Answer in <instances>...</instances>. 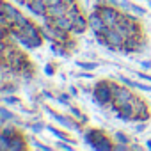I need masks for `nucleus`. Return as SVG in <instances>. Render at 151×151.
<instances>
[{
	"mask_svg": "<svg viewBox=\"0 0 151 151\" xmlns=\"http://www.w3.org/2000/svg\"><path fill=\"white\" fill-rule=\"evenodd\" d=\"M101 135H105V132H103L101 128H87V130L84 132V142H86L87 146H93Z\"/></svg>",
	"mask_w": 151,
	"mask_h": 151,
	"instance_id": "obj_17",
	"label": "nucleus"
},
{
	"mask_svg": "<svg viewBox=\"0 0 151 151\" xmlns=\"http://www.w3.org/2000/svg\"><path fill=\"white\" fill-rule=\"evenodd\" d=\"M46 130H48V132H50L52 135H55L57 139H62V140H68V142H73V144H75V140H73V139H71V137H69V135H68L66 132H62V130L55 128L53 124H46Z\"/></svg>",
	"mask_w": 151,
	"mask_h": 151,
	"instance_id": "obj_20",
	"label": "nucleus"
},
{
	"mask_svg": "<svg viewBox=\"0 0 151 151\" xmlns=\"http://www.w3.org/2000/svg\"><path fill=\"white\" fill-rule=\"evenodd\" d=\"M119 87V84H116L110 78H103L98 80L93 87V100L96 105L100 107H110L114 103V91Z\"/></svg>",
	"mask_w": 151,
	"mask_h": 151,
	"instance_id": "obj_1",
	"label": "nucleus"
},
{
	"mask_svg": "<svg viewBox=\"0 0 151 151\" xmlns=\"http://www.w3.org/2000/svg\"><path fill=\"white\" fill-rule=\"evenodd\" d=\"M116 29L124 36V37H132V36H142V29L139 23V16L128 11H123V16L119 20V23L116 25Z\"/></svg>",
	"mask_w": 151,
	"mask_h": 151,
	"instance_id": "obj_2",
	"label": "nucleus"
},
{
	"mask_svg": "<svg viewBox=\"0 0 151 151\" xmlns=\"http://www.w3.org/2000/svg\"><path fill=\"white\" fill-rule=\"evenodd\" d=\"M107 4H110V6H116V7H121V0H105Z\"/></svg>",
	"mask_w": 151,
	"mask_h": 151,
	"instance_id": "obj_39",
	"label": "nucleus"
},
{
	"mask_svg": "<svg viewBox=\"0 0 151 151\" xmlns=\"http://www.w3.org/2000/svg\"><path fill=\"white\" fill-rule=\"evenodd\" d=\"M77 77H80V78H93V73H77Z\"/></svg>",
	"mask_w": 151,
	"mask_h": 151,
	"instance_id": "obj_40",
	"label": "nucleus"
},
{
	"mask_svg": "<svg viewBox=\"0 0 151 151\" xmlns=\"http://www.w3.org/2000/svg\"><path fill=\"white\" fill-rule=\"evenodd\" d=\"M55 69H57V68H55V64L48 62V64L45 66V69H43V71H45V75H48V77H52V75L55 73Z\"/></svg>",
	"mask_w": 151,
	"mask_h": 151,
	"instance_id": "obj_34",
	"label": "nucleus"
},
{
	"mask_svg": "<svg viewBox=\"0 0 151 151\" xmlns=\"http://www.w3.org/2000/svg\"><path fill=\"white\" fill-rule=\"evenodd\" d=\"M9 142H11V137H7L6 133H0V149L9 151Z\"/></svg>",
	"mask_w": 151,
	"mask_h": 151,
	"instance_id": "obj_28",
	"label": "nucleus"
},
{
	"mask_svg": "<svg viewBox=\"0 0 151 151\" xmlns=\"http://www.w3.org/2000/svg\"><path fill=\"white\" fill-rule=\"evenodd\" d=\"M132 107H133V123H140V121H147L151 117V109L146 103L144 98L135 96L132 100Z\"/></svg>",
	"mask_w": 151,
	"mask_h": 151,
	"instance_id": "obj_6",
	"label": "nucleus"
},
{
	"mask_svg": "<svg viewBox=\"0 0 151 151\" xmlns=\"http://www.w3.org/2000/svg\"><path fill=\"white\" fill-rule=\"evenodd\" d=\"M27 126H29V130H30V132H34V133H39V132H43V130L46 128V124H45V123H41V121H37V123H29Z\"/></svg>",
	"mask_w": 151,
	"mask_h": 151,
	"instance_id": "obj_27",
	"label": "nucleus"
},
{
	"mask_svg": "<svg viewBox=\"0 0 151 151\" xmlns=\"http://www.w3.org/2000/svg\"><path fill=\"white\" fill-rule=\"evenodd\" d=\"M2 103L4 105H14V107H22V100L16 96V94H4L2 96Z\"/></svg>",
	"mask_w": 151,
	"mask_h": 151,
	"instance_id": "obj_22",
	"label": "nucleus"
},
{
	"mask_svg": "<svg viewBox=\"0 0 151 151\" xmlns=\"http://www.w3.org/2000/svg\"><path fill=\"white\" fill-rule=\"evenodd\" d=\"M66 142H68V140L59 139L55 146H57V147H60V149H66V151H73V142H71V144H66Z\"/></svg>",
	"mask_w": 151,
	"mask_h": 151,
	"instance_id": "obj_31",
	"label": "nucleus"
},
{
	"mask_svg": "<svg viewBox=\"0 0 151 151\" xmlns=\"http://www.w3.org/2000/svg\"><path fill=\"white\" fill-rule=\"evenodd\" d=\"M2 62H6V64H7L14 73H18V75H20V71H22L27 64H30L29 57H27L23 52H20L18 48H14V50H13L6 59H2Z\"/></svg>",
	"mask_w": 151,
	"mask_h": 151,
	"instance_id": "obj_5",
	"label": "nucleus"
},
{
	"mask_svg": "<svg viewBox=\"0 0 151 151\" xmlns=\"http://www.w3.org/2000/svg\"><path fill=\"white\" fill-rule=\"evenodd\" d=\"M25 9H27L32 16L43 18V16L48 14V2H46V0H27Z\"/></svg>",
	"mask_w": 151,
	"mask_h": 151,
	"instance_id": "obj_11",
	"label": "nucleus"
},
{
	"mask_svg": "<svg viewBox=\"0 0 151 151\" xmlns=\"http://www.w3.org/2000/svg\"><path fill=\"white\" fill-rule=\"evenodd\" d=\"M121 7H123L124 11H128V13L137 14V16H144V14L147 13L142 6H137V4H133V2H128V0H121Z\"/></svg>",
	"mask_w": 151,
	"mask_h": 151,
	"instance_id": "obj_18",
	"label": "nucleus"
},
{
	"mask_svg": "<svg viewBox=\"0 0 151 151\" xmlns=\"http://www.w3.org/2000/svg\"><path fill=\"white\" fill-rule=\"evenodd\" d=\"M144 130H146V121H140V123L135 124V132H137V133H140V132H144Z\"/></svg>",
	"mask_w": 151,
	"mask_h": 151,
	"instance_id": "obj_36",
	"label": "nucleus"
},
{
	"mask_svg": "<svg viewBox=\"0 0 151 151\" xmlns=\"http://www.w3.org/2000/svg\"><path fill=\"white\" fill-rule=\"evenodd\" d=\"M18 89H20L18 84H14V82H7V80H6V82L2 84V89H0V93H2V96H4V94H16Z\"/></svg>",
	"mask_w": 151,
	"mask_h": 151,
	"instance_id": "obj_21",
	"label": "nucleus"
},
{
	"mask_svg": "<svg viewBox=\"0 0 151 151\" xmlns=\"http://www.w3.org/2000/svg\"><path fill=\"white\" fill-rule=\"evenodd\" d=\"M68 14V6L62 2V4H55V6H48V16L50 18H60Z\"/></svg>",
	"mask_w": 151,
	"mask_h": 151,
	"instance_id": "obj_19",
	"label": "nucleus"
},
{
	"mask_svg": "<svg viewBox=\"0 0 151 151\" xmlns=\"http://www.w3.org/2000/svg\"><path fill=\"white\" fill-rule=\"evenodd\" d=\"M114 151H130V144H124V142H116V144H114Z\"/></svg>",
	"mask_w": 151,
	"mask_h": 151,
	"instance_id": "obj_33",
	"label": "nucleus"
},
{
	"mask_svg": "<svg viewBox=\"0 0 151 151\" xmlns=\"http://www.w3.org/2000/svg\"><path fill=\"white\" fill-rule=\"evenodd\" d=\"M0 14H4L11 23L22 14V11L18 9V7H14V4H11V2H7V0H4V2H2V13H0Z\"/></svg>",
	"mask_w": 151,
	"mask_h": 151,
	"instance_id": "obj_15",
	"label": "nucleus"
},
{
	"mask_svg": "<svg viewBox=\"0 0 151 151\" xmlns=\"http://www.w3.org/2000/svg\"><path fill=\"white\" fill-rule=\"evenodd\" d=\"M14 2L20 4V6H25V4H27V0H14Z\"/></svg>",
	"mask_w": 151,
	"mask_h": 151,
	"instance_id": "obj_45",
	"label": "nucleus"
},
{
	"mask_svg": "<svg viewBox=\"0 0 151 151\" xmlns=\"http://www.w3.org/2000/svg\"><path fill=\"white\" fill-rule=\"evenodd\" d=\"M103 36H105V39H107V46H105V48H109V50H112V52L121 50V46H123V43H124V39H126L116 27H109V29L103 32Z\"/></svg>",
	"mask_w": 151,
	"mask_h": 151,
	"instance_id": "obj_8",
	"label": "nucleus"
},
{
	"mask_svg": "<svg viewBox=\"0 0 151 151\" xmlns=\"http://www.w3.org/2000/svg\"><path fill=\"white\" fill-rule=\"evenodd\" d=\"M146 50V39L142 36H132V37H126L121 50L123 53H140Z\"/></svg>",
	"mask_w": 151,
	"mask_h": 151,
	"instance_id": "obj_9",
	"label": "nucleus"
},
{
	"mask_svg": "<svg viewBox=\"0 0 151 151\" xmlns=\"http://www.w3.org/2000/svg\"><path fill=\"white\" fill-rule=\"evenodd\" d=\"M112 139H114L116 142H124V144H130V142H132V139H130V135H128V133H124V132H121V130H117V132H114V135H112Z\"/></svg>",
	"mask_w": 151,
	"mask_h": 151,
	"instance_id": "obj_26",
	"label": "nucleus"
},
{
	"mask_svg": "<svg viewBox=\"0 0 151 151\" xmlns=\"http://www.w3.org/2000/svg\"><path fill=\"white\" fill-rule=\"evenodd\" d=\"M29 147V142H27V137L20 132L16 133L14 137H11V142H9V151H25Z\"/></svg>",
	"mask_w": 151,
	"mask_h": 151,
	"instance_id": "obj_13",
	"label": "nucleus"
},
{
	"mask_svg": "<svg viewBox=\"0 0 151 151\" xmlns=\"http://www.w3.org/2000/svg\"><path fill=\"white\" fill-rule=\"evenodd\" d=\"M43 110H45V112H48V114L52 116V119H53V121H57L59 124H62V126H66V128H71V130H75V132H82V124H84V123H80L78 119H75L71 114H69V116H64V114L53 112V110H52V109H48L46 105H43Z\"/></svg>",
	"mask_w": 151,
	"mask_h": 151,
	"instance_id": "obj_4",
	"label": "nucleus"
},
{
	"mask_svg": "<svg viewBox=\"0 0 151 151\" xmlns=\"http://www.w3.org/2000/svg\"><path fill=\"white\" fill-rule=\"evenodd\" d=\"M80 14H82V9H80L78 2H75V4L68 6V16H69L71 20H75V18H77V16H80Z\"/></svg>",
	"mask_w": 151,
	"mask_h": 151,
	"instance_id": "obj_25",
	"label": "nucleus"
},
{
	"mask_svg": "<svg viewBox=\"0 0 151 151\" xmlns=\"http://www.w3.org/2000/svg\"><path fill=\"white\" fill-rule=\"evenodd\" d=\"M48 2V6H55V4H62L64 0H46Z\"/></svg>",
	"mask_w": 151,
	"mask_h": 151,
	"instance_id": "obj_43",
	"label": "nucleus"
},
{
	"mask_svg": "<svg viewBox=\"0 0 151 151\" xmlns=\"http://www.w3.org/2000/svg\"><path fill=\"white\" fill-rule=\"evenodd\" d=\"M77 66L82 68V69H86V71H93V69L98 68V62H84V60H78Z\"/></svg>",
	"mask_w": 151,
	"mask_h": 151,
	"instance_id": "obj_29",
	"label": "nucleus"
},
{
	"mask_svg": "<svg viewBox=\"0 0 151 151\" xmlns=\"http://www.w3.org/2000/svg\"><path fill=\"white\" fill-rule=\"evenodd\" d=\"M146 147H147V149H151V139H147V140H146Z\"/></svg>",
	"mask_w": 151,
	"mask_h": 151,
	"instance_id": "obj_46",
	"label": "nucleus"
},
{
	"mask_svg": "<svg viewBox=\"0 0 151 151\" xmlns=\"http://www.w3.org/2000/svg\"><path fill=\"white\" fill-rule=\"evenodd\" d=\"M62 45H64L68 50H75V48H77V41H75V39H71V37H69L68 41H64Z\"/></svg>",
	"mask_w": 151,
	"mask_h": 151,
	"instance_id": "obj_35",
	"label": "nucleus"
},
{
	"mask_svg": "<svg viewBox=\"0 0 151 151\" xmlns=\"http://www.w3.org/2000/svg\"><path fill=\"white\" fill-rule=\"evenodd\" d=\"M75 2H78V0H64L66 6H71V4H75Z\"/></svg>",
	"mask_w": 151,
	"mask_h": 151,
	"instance_id": "obj_44",
	"label": "nucleus"
},
{
	"mask_svg": "<svg viewBox=\"0 0 151 151\" xmlns=\"http://www.w3.org/2000/svg\"><path fill=\"white\" fill-rule=\"evenodd\" d=\"M142 69H151V60H140Z\"/></svg>",
	"mask_w": 151,
	"mask_h": 151,
	"instance_id": "obj_38",
	"label": "nucleus"
},
{
	"mask_svg": "<svg viewBox=\"0 0 151 151\" xmlns=\"http://www.w3.org/2000/svg\"><path fill=\"white\" fill-rule=\"evenodd\" d=\"M87 29H89V20L84 13L73 20V36H82V34H86Z\"/></svg>",
	"mask_w": 151,
	"mask_h": 151,
	"instance_id": "obj_12",
	"label": "nucleus"
},
{
	"mask_svg": "<svg viewBox=\"0 0 151 151\" xmlns=\"http://www.w3.org/2000/svg\"><path fill=\"white\" fill-rule=\"evenodd\" d=\"M41 94H43V96H45L46 100H53V94H52V93H48V91H43Z\"/></svg>",
	"mask_w": 151,
	"mask_h": 151,
	"instance_id": "obj_42",
	"label": "nucleus"
},
{
	"mask_svg": "<svg viewBox=\"0 0 151 151\" xmlns=\"http://www.w3.org/2000/svg\"><path fill=\"white\" fill-rule=\"evenodd\" d=\"M9 121H11V123H16V124H22V121L18 119V116H16L14 112H11V110L7 109V105L2 103V107H0V126L7 124Z\"/></svg>",
	"mask_w": 151,
	"mask_h": 151,
	"instance_id": "obj_14",
	"label": "nucleus"
},
{
	"mask_svg": "<svg viewBox=\"0 0 151 151\" xmlns=\"http://www.w3.org/2000/svg\"><path fill=\"white\" fill-rule=\"evenodd\" d=\"M87 20H89V30H93L94 34H103L109 27L103 20V16L100 14L98 9H93L89 14H87Z\"/></svg>",
	"mask_w": 151,
	"mask_h": 151,
	"instance_id": "obj_10",
	"label": "nucleus"
},
{
	"mask_svg": "<svg viewBox=\"0 0 151 151\" xmlns=\"http://www.w3.org/2000/svg\"><path fill=\"white\" fill-rule=\"evenodd\" d=\"M142 146L140 144H135V142H130V151H140Z\"/></svg>",
	"mask_w": 151,
	"mask_h": 151,
	"instance_id": "obj_37",
	"label": "nucleus"
},
{
	"mask_svg": "<svg viewBox=\"0 0 151 151\" xmlns=\"http://www.w3.org/2000/svg\"><path fill=\"white\" fill-rule=\"evenodd\" d=\"M133 98H135V94L132 93V87H128V86L123 84V86H119L114 91V103L110 105V109L116 110V109H119L123 105H128V103H132Z\"/></svg>",
	"mask_w": 151,
	"mask_h": 151,
	"instance_id": "obj_7",
	"label": "nucleus"
},
{
	"mask_svg": "<svg viewBox=\"0 0 151 151\" xmlns=\"http://www.w3.org/2000/svg\"><path fill=\"white\" fill-rule=\"evenodd\" d=\"M114 142H116V140L110 139V137L105 133V135H101V137L93 144V147H94L96 151H112V149H114Z\"/></svg>",
	"mask_w": 151,
	"mask_h": 151,
	"instance_id": "obj_16",
	"label": "nucleus"
},
{
	"mask_svg": "<svg viewBox=\"0 0 151 151\" xmlns=\"http://www.w3.org/2000/svg\"><path fill=\"white\" fill-rule=\"evenodd\" d=\"M0 133H6L7 137H14L16 133H20V128L16 126V123H13V124H4Z\"/></svg>",
	"mask_w": 151,
	"mask_h": 151,
	"instance_id": "obj_24",
	"label": "nucleus"
},
{
	"mask_svg": "<svg viewBox=\"0 0 151 151\" xmlns=\"http://www.w3.org/2000/svg\"><path fill=\"white\" fill-rule=\"evenodd\" d=\"M94 9H98V11H100V14L103 16V20H105L107 27H116V25L119 23L121 16H123V11H121L119 7L107 4L105 0H98V2L94 4Z\"/></svg>",
	"mask_w": 151,
	"mask_h": 151,
	"instance_id": "obj_3",
	"label": "nucleus"
},
{
	"mask_svg": "<svg viewBox=\"0 0 151 151\" xmlns=\"http://www.w3.org/2000/svg\"><path fill=\"white\" fill-rule=\"evenodd\" d=\"M69 93H71V96H77L78 94V89L75 87V86H69Z\"/></svg>",
	"mask_w": 151,
	"mask_h": 151,
	"instance_id": "obj_41",
	"label": "nucleus"
},
{
	"mask_svg": "<svg viewBox=\"0 0 151 151\" xmlns=\"http://www.w3.org/2000/svg\"><path fill=\"white\" fill-rule=\"evenodd\" d=\"M30 142H32V146L36 147V149H45V151H50L52 147L50 146H46V144H41L39 140H36V139H30Z\"/></svg>",
	"mask_w": 151,
	"mask_h": 151,
	"instance_id": "obj_32",
	"label": "nucleus"
},
{
	"mask_svg": "<svg viewBox=\"0 0 151 151\" xmlns=\"http://www.w3.org/2000/svg\"><path fill=\"white\" fill-rule=\"evenodd\" d=\"M69 114L75 117V119H78L80 123H87V116L82 114V110L78 107H75V105H69Z\"/></svg>",
	"mask_w": 151,
	"mask_h": 151,
	"instance_id": "obj_23",
	"label": "nucleus"
},
{
	"mask_svg": "<svg viewBox=\"0 0 151 151\" xmlns=\"http://www.w3.org/2000/svg\"><path fill=\"white\" fill-rule=\"evenodd\" d=\"M69 100H71V93H60V94H57V101L59 103H62V105H71L69 103Z\"/></svg>",
	"mask_w": 151,
	"mask_h": 151,
	"instance_id": "obj_30",
	"label": "nucleus"
}]
</instances>
